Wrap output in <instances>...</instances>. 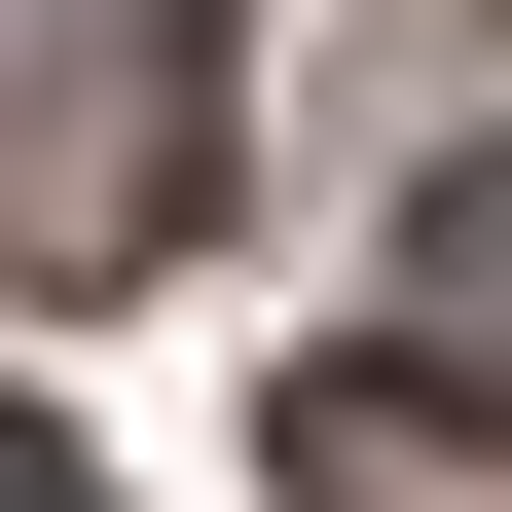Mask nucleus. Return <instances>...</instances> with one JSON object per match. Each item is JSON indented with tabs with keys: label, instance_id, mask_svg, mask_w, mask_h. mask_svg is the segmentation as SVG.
<instances>
[{
	"label": "nucleus",
	"instance_id": "nucleus-1",
	"mask_svg": "<svg viewBox=\"0 0 512 512\" xmlns=\"http://www.w3.org/2000/svg\"><path fill=\"white\" fill-rule=\"evenodd\" d=\"M220 220V0H37V110H0V256L110 293V256Z\"/></svg>",
	"mask_w": 512,
	"mask_h": 512
},
{
	"label": "nucleus",
	"instance_id": "nucleus-2",
	"mask_svg": "<svg viewBox=\"0 0 512 512\" xmlns=\"http://www.w3.org/2000/svg\"><path fill=\"white\" fill-rule=\"evenodd\" d=\"M293 512H512V439H439L403 366H330V403H293Z\"/></svg>",
	"mask_w": 512,
	"mask_h": 512
},
{
	"label": "nucleus",
	"instance_id": "nucleus-3",
	"mask_svg": "<svg viewBox=\"0 0 512 512\" xmlns=\"http://www.w3.org/2000/svg\"><path fill=\"white\" fill-rule=\"evenodd\" d=\"M403 366H512V147L403 183Z\"/></svg>",
	"mask_w": 512,
	"mask_h": 512
},
{
	"label": "nucleus",
	"instance_id": "nucleus-4",
	"mask_svg": "<svg viewBox=\"0 0 512 512\" xmlns=\"http://www.w3.org/2000/svg\"><path fill=\"white\" fill-rule=\"evenodd\" d=\"M0 512H110V476H74V439H0Z\"/></svg>",
	"mask_w": 512,
	"mask_h": 512
}]
</instances>
